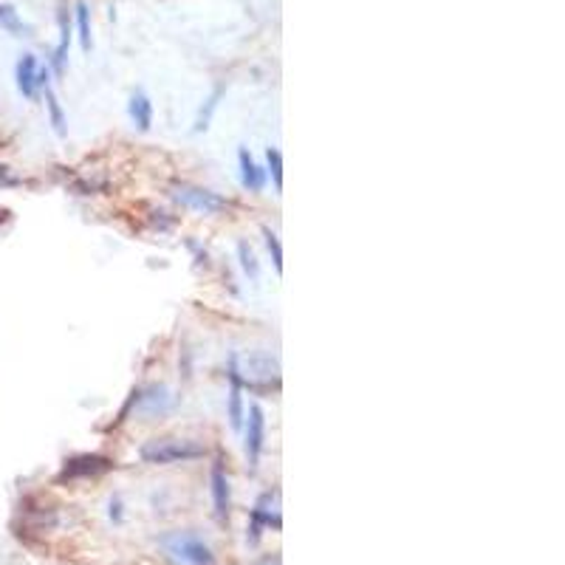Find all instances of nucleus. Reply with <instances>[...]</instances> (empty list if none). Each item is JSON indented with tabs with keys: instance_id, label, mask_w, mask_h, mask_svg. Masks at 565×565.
<instances>
[{
	"instance_id": "nucleus-1",
	"label": "nucleus",
	"mask_w": 565,
	"mask_h": 565,
	"mask_svg": "<svg viewBox=\"0 0 565 565\" xmlns=\"http://www.w3.org/2000/svg\"><path fill=\"white\" fill-rule=\"evenodd\" d=\"M158 546L176 565H218L212 546L195 532H167L158 537Z\"/></svg>"
},
{
	"instance_id": "nucleus-2",
	"label": "nucleus",
	"mask_w": 565,
	"mask_h": 565,
	"mask_svg": "<svg viewBox=\"0 0 565 565\" xmlns=\"http://www.w3.org/2000/svg\"><path fill=\"white\" fill-rule=\"evenodd\" d=\"M141 461L153 463V466H170V463H187V461H198L207 455V447L193 441V438H153L147 441L141 450Z\"/></svg>"
},
{
	"instance_id": "nucleus-3",
	"label": "nucleus",
	"mask_w": 565,
	"mask_h": 565,
	"mask_svg": "<svg viewBox=\"0 0 565 565\" xmlns=\"http://www.w3.org/2000/svg\"><path fill=\"white\" fill-rule=\"evenodd\" d=\"M170 198L178 201L184 210H193L198 215H221L232 207V201L207 190V187H195V184H173L170 187Z\"/></svg>"
},
{
	"instance_id": "nucleus-4",
	"label": "nucleus",
	"mask_w": 565,
	"mask_h": 565,
	"mask_svg": "<svg viewBox=\"0 0 565 565\" xmlns=\"http://www.w3.org/2000/svg\"><path fill=\"white\" fill-rule=\"evenodd\" d=\"M240 362V376H243V384H252V387H277L280 384V362L271 356V353H263V350H252L246 359H237Z\"/></svg>"
},
{
	"instance_id": "nucleus-5",
	"label": "nucleus",
	"mask_w": 565,
	"mask_h": 565,
	"mask_svg": "<svg viewBox=\"0 0 565 565\" xmlns=\"http://www.w3.org/2000/svg\"><path fill=\"white\" fill-rule=\"evenodd\" d=\"M133 396H136V407L144 419H161V416L173 413L176 404H178V396L164 384H150V387H144Z\"/></svg>"
},
{
	"instance_id": "nucleus-6",
	"label": "nucleus",
	"mask_w": 565,
	"mask_h": 565,
	"mask_svg": "<svg viewBox=\"0 0 565 565\" xmlns=\"http://www.w3.org/2000/svg\"><path fill=\"white\" fill-rule=\"evenodd\" d=\"M243 447H246V461H249V466L254 469L257 466V461H260V455L266 450V413H263V407L260 404H252L249 407V413H246V419H243Z\"/></svg>"
},
{
	"instance_id": "nucleus-7",
	"label": "nucleus",
	"mask_w": 565,
	"mask_h": 565,
	"mask_svg": "<svg viewBox=\"0 0 565 565\" xmlns=\"http://www.w3.org/2000/svg\"><path fill=\"white\" fill-rule=\"evenodd\" d=\"M269 526L280 529L277 492H266V495L257 497V503H254V509H252V529H249V532H252V543H257L260 534H263V529H269Z\"/></svg>"
},
{
	"instance_id": "nucleus-8",
	"label": "nucleus",
	"mask_w": 565,
	"mask_h": 565,
	"mask_svg": "<svg viewBox=\"0 0 565 565\" xmlns=\"http://www.w3.org/2000/svg\"><path fill=\"white\" fill-rule=\"evenodd\" d=\"M113 463L108 458H102V455H80V458H71V461H65V466H63V480H74V478H97V475H105L108 469H111Z\"/></svg>"
},
{
	"instance_id": "nucleus-9",
	"label": "nucleus",
	"mask_w": 565,
	"mask_h": 565,
	"mask_svg": "<svg viewBox=\"0 0 565 565\" xmlns=\"http://www.w3.org/2000/svg\"><path fill=\"white\" fill-rule=\"evenodd\" d=\"M210 489H212V506H215L218 520H226V517H229V509H232V489H229V478H226L221 461H218V463H212V472H210Z\"/></svg>"
},
{
	"instance_id": "nucleus-10",
	"label": "nucleus",
	"mask_w": 565,
	"mask_h": 565,
	"mask_svg": "<svg viewBox=\"0 0 565 565\" xmlns=\"http://www.w3.org/2000/svg\"><path fill=\"white\" fill-rule=\"evenodd\" d=\"M37 71H40V65H37L34 54H23L17 60V65H14V82H17L20 97H26V99L37 97V91H40L37 88Z\"/></svg>"
},
{
	"instance_id": "nucleus-11",
	"label": "nucleus",
	"mask_w": 565,
	"mask_h": 565,
	"mask_svg": "<svg viewBox=\"0 0 565 565\" xmlns=\"http://www.w3.org/2000/svg\"><path fill=\"white\" fill-rule=\"evenodd\" d=\"M237 167H240V184L249 190V193H260L266 187V170L252 158V153L246 147L237 150Z\"/></svg>"
},
{
	"instance_id": "nucleus-12",
	"label": "nucleus",
	"mask_w": 565,
	"mask_h": 565,
	"mask_svg": "<svg viewBox=\"0 0 565 565\" xmlns=\"http://www.w3.org/2000/svg\"><path fill=\"white\" fill-rule=\"evenodd\" d=\"M57 23H60V43L51 54V63H48V71L51 74H63L65 65H68V45H71V20H68V9H60L57 14Z\"/></svg>"
},
{
	"instance_id": "nucleus-13",
	"label": "nucleus",
	"mask_w": 565,
	"mask_h": 565,
	"mask_svg": "<svg viewBox=\"0 0 565 565\" xmlns=\"http://www.w3.org/2000/svg\"><path fill=\"white\" fill-rule=\"evenodd\" d=\"M127 116H130V122H133L141 133H147V130L153 127V102H150V97H147L144 91H136V94L130 97V102H127Z\"/></svg>"
},
{
	"instance_id": "nucleus-14",
	"label": "nucleus",
	"mask_w": 565,
	"mask_h": 565,
	"mask_svg": "<svg viewBox=\"0 0 565 565\" xmlns=\"http://www.w3.org/2000/svg\"><path fill=\"white\" fill-rule=\"evenodd\" d=\"M0 28L11 37H31V26L20 17V11L11 3H0Z\"/></svg>"
},
{
	"instance_id": "nucleus-15",
	"label": "nucleus",
	"mask_w": 565,
	"mask_h": 565,
	"mask_svg": "<svg viewBox=\"0 0 565 565\" xmlns=\"http://www.w3.org/2000/svg\"><path fill=\"white\" fill-rule=\"evenodd\" d=\"M43 91H45V111H48V122H51L54 133H57L60 139H65V136H68V119H65V111H63V105H60V99H57V94H54L51 88H43Z\"/></svg>"
},
{
	"instance_id": "nucleus-16",
	"label": "nucleus",
	"mask_w": 565,
	"mask_h": 565,
	"mask_svg": "<svg viewBox=\"0 0 565 565\" xmlns=\"http://www.w3.org/2000/svg\"><path fill=\"white\" fill-rule=\"evenodd\" d=\"M224 85H218L210 97H207V102L201 105V111H198V116H195V124H193V133H204L207 127H210V122H212V116H215V111H218V105H221V99H224Z\"/></svg>"
},
{
	"instance_id": "nucleus-17",
	"label": "nucleus",
	"mask_w": 565,
	"mask_h": 565,
	"mask_svg": "<svg viewBox=\"0 0 565 565\" xmlns=\"http://www.w3.org/2000/svg\"><path fill=\"white\" fill-rule=\"evenodd\" d=\"M74 14H77V37H80V45H82V51L88 54L91 51V45H94V40H91V9H88V3H77L74 6Z\"/></svg>"
},
{
	"instance_id": "nucleus-18",
	"label": "nucleus",
	"mask_w": 565,
	"mask_h": 565,
	"mask_svg": "<svg viewBox=\"0 0 565 565\" xmlns=\"http://www.w3.org/2000/svg\"><path fill=\"white\" fill-rule=\"evenodd\" d=\"M237 260H240L243 274H246L252 283L260 280V263H257V254H254V249L249 246V240H237Z\"/></svg>"
},
{
	"instance_id": "nucleus-19",
	"label": "nucleus",
	"mask_w": 565,
	"mask_h": 565,
	"mask_svg": "<svg viewBox=\"0 0 565 565\" xmlns=\"http://www.w3.org/2000/svg\"><path fill=\"white\" fill-rule=\"evenodd\" d=\"M266 161H269L266 176H271V184H274V190L280 193V190H283V153H280L277 147H269V150H266Z\"/></svg>"
},
{
	"instance_id": "nucleus-20",
	"label": "nucleus",
	"mask_w": 565,
	"mask_h": 565,
	"mask_svg": "<svg viewBox=\"0 0 565 565\" xmlns=\"http://www.w3.org/2000/svg\"><path fill=\"white\" fill-rule=\"evenodd\" d=\"M263 237H266V249H269V254H271L274 271H283V246H280L277 232H271L269 226H263Z\"/></svg>"
},
{
	"instance_id": "nucleus-21",
	"label": "nucleus",
	"mask_w": 565,
	"mask_h": 565,
	"mask_svg": "<svg viewBox=\"0 0 565 565\" xmlns=\"http://www.w3.org/2000/svg\"><path fill=\"white\" fill-rule=\"evenodd\" d=\"M122 506H119V500H111V517L113 520H122V512H119Z\"/></svg>"
}]
</instances>
